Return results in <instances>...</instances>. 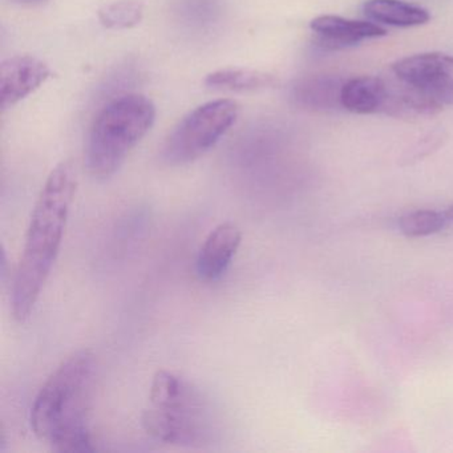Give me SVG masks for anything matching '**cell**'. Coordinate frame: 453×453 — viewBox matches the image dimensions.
Returning <instances> with one entry per match:
<instances>
[{
	"label": "cell",
	"instance_id": "1",
	"mask_svg": "<svg viewBox=\"0 0 453 453\" xmlns=\"http://www.w3.org/2000/svg\"><path fill=\"white\" fill-rule=\"evenodd\" d=\"M76 188L78 173L70 161L58 164L42 188L12 285V314L19 322L30 318L59 256Z\"/></svg>",
	"mask_w": 453,
	"mask_h": 453
},
{
	"label": "cell",
	"instance_id": "2",
	"mask_svg": "<svg viewBox=\"0 0 453 453\" xmlns=\"http://www.w3.org/2000/svg\"><path fill=\"white\" fill-rule=\"evenodd\" d=\"M96 357L75 352L51 373L34 400V434L62 453L94 452L89 416L96 384Z\"/></svg>",
	"mask_w": 453,
	"mask_h": 453
},
{
	"label": "cell",
	"instance_id": "3",
	"mask_svg": "<svg viewBox=\"0 0 453 453\" xmlns=\"http://www.w3.org/2000/svg\"><path fill=\"white\" fill-rule=\"evenodd\" d=\"M142 426L155 439L180 447H205L219 434V415L208 397L187 379L165 370L153 376Z\"/></svg>",
	"mask_w": 453,
	"mask_h": 453
},
{
	"label": "cell",
	"instance_id": "4",
	"mask_svg": "<svg viewBox=\"0 0 453 453\" xmlns=\"http://www.w3.org/2000/svg\"><path fill=\"white\" fill-rule=\"evenodd\" d=\"M155 120V103L144 95H121L107 103L97 113L87 139L89 173L100 180L113 176Z\"/></svg>",
	"mask_w": 453,
	"mask_h": 453
},
{
	"label": "cell",
	"instance_id": "5",
	"mask_svg": "<svg viewBox=\"0 0 453 453\" xmlns=\"http://www.w3.org/2000/svg\"><path fill=\"white\" fill-rule=\"evenodd\" d=\"M240 105L234 100L205 103L188 113L166 137L161 157L169 165H187L203 157L234 126Z\"/></svg>",
	"mask_w": 453,
	"mask_h": 453
},
{
	"label": "cell",
	"instance_id": "6",
	"mask_svg": "<svg viewBox=\"0 0 453 453\" xmlns=\"http://www.w3.org/2000/svg\"><path fill=\"white\" fill-rule=\"evenodd\" d=\"M392 73L442 107L453 104V57L439 52L413 55L397 60Z\"/></svg>",
	"mask_w": 453,
	"mask_h": 453
},
{
	"label": "cell",
	"instance_id": "7",
	"mask_svg": "<svg viewBox=\"0 0 453 453\" xmlns=\"http://www.w3.org/2000/svg\"><path fill=\"white\" fill-rule=\"evenodd\" d=\"M51 76V68L31 55H18L0 65V104L4 110L14 107L41 88Z\"/></svg>",
	"mask_w": 453,
	"mask_h": 453
},
{
	"label": "cell",
	"instance_id": "8",
	"mask_svg": "<svg viewBox=\"0 0 453 453\" xmlns=\"http://www.w3.org/2000/svg\"><path fill=\"white\" fill-rule=\"evenodd\" d=\"M242 242V233L237 225L224 222L214 227L203 241L196 262V272L201 280L214 282L229 269Z\"/></svg>",
	"mask_w": 453,
	"mask_h": 453
},
{
	"label": "cell",
	"instance_id": "9",
	"mask_svg": "<svg viewBox=\"0 0 453 453\" xmlns=\"http://www.w3.org/2000/svg\"><path fill=\"white\" fill-rule=\"evenodd\" d=\"M310 27L314 31L317 46L327 51L349 49L360 42L387 35V31L376 23L344 19L334 15L315 18Z\"/></svg>",
	"mask_w": 453,
	"mask_h": 453
},
{
	"label": "cell",
	"instance_id": "10",
	"mask_svg": "<svg viewBox=\"0 0 453 453\" xmlns=\"http://www.w3.org/2000/svg\"><path fill=\"white\" fill-rule=\"evenodd\" d=\"M388 100V84L376 76L349 79L342 87V107L355 115L384 113Z\"/></svg>",
	"mask_w": 453,
	"mask_h": 453
},
{
	"label": "cell",
	"instance_id": "11",
	"mask_svg": "<svg viewBox=\"0 0 453 453\" xmlns=\"http://www.w3.org/2000/svg\"><path fill=\"white\" fill-rule=\"evenodd\" d=\"M343 84L341 79L330 75L299 79L291 87L290 99L302 110L330 112L342 107L341 94Z\"/></svg>",
	"mask_w": 453,
	"mask_h": 453
},
{
	"label": "cell",
	"instance_id": "12",
	"mask_svg": "<svg viewBox=\"0 0 453 453\" xmlns=\"http://www.w3.org/2000/svg\"><path fill=\"white\" fill-rule=\"evenodd\" d=\"M363 12L375 23L399 28L418 27L431 20L428 10L403 0H367Z\"/></svg>",
	"mask_w": 453,
	"mask_h": 453
},
{
	"label": "cell",
	"instance_id": "13",
	"mask_svg": "<svg viewBox=\"0 0 453 453\" xmlns=\"http://www.w3.org/2000/svg\"><path fill=\"white\" fill-rule=\"evenodd\" d=\"M205 84L209 88L219 91L249 92L274 86L275 78L269 73L246 68H225L209 73Z\"/></svg>",
	"mask_w": 453,
	"mask_h": 453
},
{
	"label": "cell",
	"instance_id": "14",
	"mask_svg": "<svg viewBox=\"0 0 453 453\" xmlns=\"http://www.w3.org/2000/svg\"><path fill=\"white\" fill-rule=\"evenodd\" d=\"M144 18V4L140 0H118L105 4L99 12L100 23L110 30H129Z\"/></svg>",
	"mask_w": 453,
	"mask_h": 453
},
{
	"label": "cell",
	"instance_id": "15",
	"mask_svg": "<svg viewBox=\"0 0 453 453\" xmlns=\"http://www.w3.org/2000/svg\"><path fill=\"white\" fill-rule=\"evenodd\" d=\"M448 219L436 211H416L400 217L399 230L410 238L428 237L444 229Z\"/></svg>",
	"mask_w": 453,
	"mask_h": 453
},
{
	"label": "cell",
	"instance_id": "16",
	"mask_svg": "<svg viewBox=\"0 0 453 453\" xmlns=\"http://www.w3.org/2000/svg\"><path fill=\"white\" fill-rule=\"evenodd\" d=\"M18 4H27V6H35V4H43L46 0H14Z\"/></svg>",
	"mask_w": 453,
	"mask_h": 453
},
{
	"label": "cell",
	"instance_id": "17",
	"mask_svg": "<svg viewBox=\"0 0 453 453\" xmlns=\"http://www.w3.org/2000/svg\"><path fill=\"white\" fill-rule=\"evenodd\" d=\"M445 216H447L448 221L453 222V206L447 209V211H444Z\"/></svg>",
	"mask_w": 453,
	"mask_h": 453
}]
</instances>
